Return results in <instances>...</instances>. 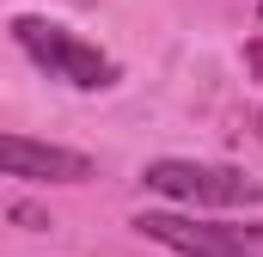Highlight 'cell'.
Listing matches in <instances>:
<instances>
[{
	"label": "cell",
	"mask_w": 263,
	"mask_h": 257,
	"mask_svg": "<svg viewBox=\"0 0 263 257\" xmlns=\"http://www.w3.org/2000/svg\"><path fill=\"white\" fill-rule=\"evenodd\" d=\"M0 178H31V184H86L92 159L80 147L31 141V135H0Z\"/></svg>",
	"instance_id": "obj_4"
},
{
	"label": "cell",
	"mask_w": 263,
	"mask_h": 257,
	"mask_svg": "<svg viewBox=\"0 0 263 257\" xmlns=\"http://www.w3.org/2000/svg\"><path fill=\"white\" fill-rule=\"evenodd\" d=\"M251 67H257V74H263V43H251Z\"/></svg>",
	"instance_id": "obj_5"
},
{
	"label": "cell",
	"mask_w": 263,
	"mask_h": 257,
	"mask_svg": "<svg viewBox=\"0 0 263 257\" xmlns=\"http://www.w3.org/2000/svg\"><path fill=\"white\" fill-rule=\"evenodd\" d=\"M141 184L184 208H257L263 202V184L233 172V166H208V159H153L141 172Z\"/></svg>",
	"instance_id": "obj_2"
},
{
	"label": "cell",
	"mask_w": 263,
	"mask_h": 257,
	"mask_svg": "<svg viewBox=\"0 0 263 257\" xmlns=\"http://www.w3.org/2000/svg\"><path fill=\"white\" fill-rule=\"evenodd\" d=\"M135 227L178 257H263V221L214 227V221H196V214H141Z\"/></svg>",
	"instance_id": "obj_3"
},
{
	"label": "cell",
	"mask_w": 263,
	"mask_h": 257,
	"mask_svg": "<svg viewBox=\"0 0 263 257\" xmlns=\"http://www.w3.org/2000/svg\"><path fill=\"white\" fill-rule=\"evenodd\" d=\"M12 43L43 67L49 80H62V86H80V92L117 86V62H110L98 43H86V37H73L67 25H55V19L18 12V19H12Z\"/></svg>",
	"instance_id": "obj_1"
},
{
	"label": "cell",
	"mask_w": 263,
	"mask_h": 257,
	"mask_svg": "<svg viewBox=\"0 0 263 257\" xmlns=\"http://www.w3.org/2000/svg\"><path fill=\"white\" fill-rule=\"evenodd\" d=\"M257 12H263V6H257Z\"/></svg>",
	"instance_id": "obj_6"
}]
</instances>
